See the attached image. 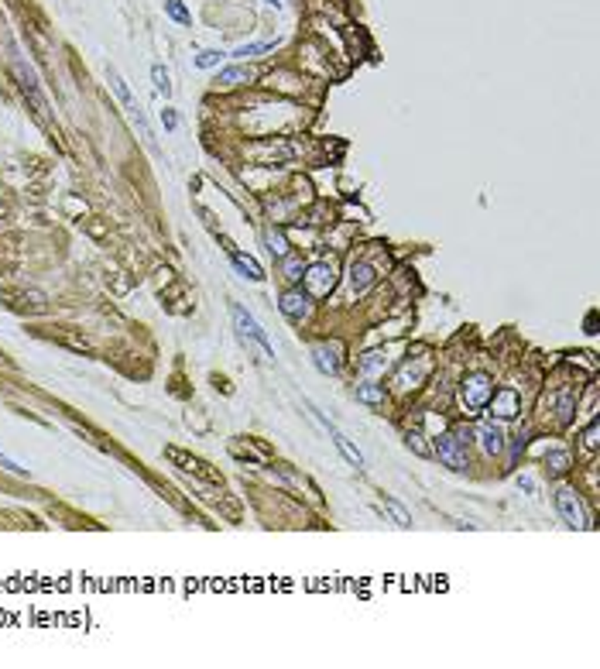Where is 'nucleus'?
<instances>
[{
    "label": "nucleus",
    "mask_w": 600,
    "mask_h": 669,
    "mask_svg": "<svg viewBox=\"0 0 600 669\" xmlns=\"http://www.w3.org/2000/svg\"><path fill=\"white\" fill-rule=\"evenodd\" d=\"M278 306H282V313L288 319L302 323V319H309V313H313V295H309V292H302V288H288Z\"/></svg>",
    "instance_id": "obj_10"
},
{
    "label": "nucleus",
    "mask_w": 600,
    "mask_h": 669,
    "mask_svg": "<svg viewBox=\"0 0 600 669\" xmlns=\"http://www.w3.org/2000/svg\"><path fill=\"white\" fill-rule=\"evenodd\" d=\"M83 227H86V230L93 234V237H100V241L107 237V227H103V223H96V217H90V220H83Z\"/></svg>",
    "instance_id": "obj_34"
},
{
    "label": "nucleus",
    "mask_w": 600,
    "mask_h": 669,
    "mask_svg": "<svg viewBox=\"0 0 600 669\" xmlns=\"http://www.w3.org/2000/svg\"><path fill=\"white\" fill-rule=\"evenodd\" d=\"M302 278H306V292L322 299V295H329L333 285H336V268H333V261H319L313 268H306Z\"/></svg>",
    "instance_id": "obj_6"
},
{
    "label": "nucleus",
    "mask_w": 600,
    "mask_h": 669,
    "mask_svg": "<svg viewBox=\"0 0 600 669\" xmlns=\"http://www.w3.org/2000/svg\"><path fill=\"white\" fill-rule=\"evenodd\" d=\"M432 457H439V464H446L449 471L463 474L467 471V443L456 436V433H442L436 446H432Z\"/></svg>",
    "instance_id": "obj_4"
},
{
    "label": "nucleus",
    "mask_w": 600,
    "mask_h": 669,
    "mask_svg": "<svg viewBox=\"0 0 600 669\" xmlns=\"http://www.w3.org/2000/svg\"><path fill=\"white\" fill-rule=\"evenodd\" d=\"M597 433H600L597 422H590V426H587V433H583V446H587V453H590V457L597 453Z\"/></svg>",
    "instance_id": "obj_32"
},
{
    "label": "nucleus",
    "mask_w": 600,
    "mask_h": 669,
    "mask_svg": "<svg viewBox=\"0 0 600 669\" xmlns=\"http://www.w3.org/2000/svg\"><path fill=\"white\" fill-rule=\"evenodd\" d=\"M220 59H223V52H217V48H206V52H199V55H196V65H199V69H213V65H220Z\"/></svg>",
    "instance_id": "obj_31"
},
{
    "label": "nucleus",
    "mask_w": 600,
    "mask_h": 669,
    "mask_svg": "<svg viewBox=\"0 0 600 669\" xmlns=\"http://www.w3.org/2000/svg\"><path fill=\"white\" fill-rule=\"evenodd\" d=\"M107 79H110V86H114V93H117V100L124 103V107H130V90L124 86V79H121V72L117 69H107Z\"/></svg>",
    "instance_id": "obj_26"
},
{
    "label": "nucleus",
    "mask_w": 600,
    "mask_h": 669,
    "mask_svg": "<svg viewBox=\"0 0 600 669\" xmlns=\"http://www.w3.org/2000/svg\"><path fill=\"white\" fill-rule=\"evenodd\" d=\"M518 487H521V491H529V494L536 491V484H532V478H518Z\"/></svg>",
    "instance_id": "obj_36"
},
{
    "label": "nucleus",
    "mask_w": 600,
    "mask_h": 669,
    "mask_svg": "<svg viewBox=\"0 0 600 669\" xmlns=\"http://www.w3.org/2000/svg\"><path fill=\"white\" fill-rule=\"evenodd\" d=\"M165 457L182 471V474H192V478H199V480H206V484H223L220 480V474L203 460V457H192V453H186V450H179V446H165Z\"/></svg>",
    "instance_id": "obj_3"
},
{
    "label": "nucleus",
    "mask_w": 600,
    "mask_h": 669,
    "mask_svg": "<svg viewBox=\"0 0 600 669\" xmlns=\"http://www.w3.org/2000/svg\"><path fill=\"white\" fill-rule=\"evenodd\" d=\"M477 440H480V446H484V453H487V457L505 453V433H501V426H494V422L480 426V429H477Z\"/></svg>",
    "instance_id": "obj_15"
},
{
    "label": "nucleus",
    "mask_w": 600,
    "mask_h": 669,
    "mask_svg": "<svg viewBox=\"0 0 600 669\" xmlns=\"http://www.w3.org/2000/svg\"><path fill=\"white\" fill-rule=\"evenodd\" d=\"M347 278H350V288L357 292V295H364L367 288L378 282V271H374V264L371 261H364V257H357V261H350L347 268Z\"/></svg>",
    "instance_id": "obj_12"
},
{
    "label": "nucleus",
    "mask_w": 600,
    "mask_h": 669,
    "mask_svg": "<svg viewBox=\"0 0 600 669\" xmlns=\"http://www.w3.org/2000/svg\"><path fill=\"white\" fill-rule=\"evenodd\" d=\"M254 79V69H247V65H230V69H223L220 76H217V90H233V86H244V83H251Z\"/></svg>",
    "instance_id": "obj_16"
},
{
    "label": "nucleus",
    "mask_w": 600,
    "mask_h": 669,
    "mask_svg": "<svg viewBox=\"0 0 600 669\" xmlns=\"http://www.w3.org/2000/svg\"><path fill=\"white\" fill-rule=\"evenodd\" d=\"M542 464H545V471H549L552 478H563L573 460H569L566 450H552V453H545V460H542Z\"/></svg>",
    "instance_id": "obj_19"
},
{
    "label": "nucleus",
    "mask_w": 600,
    "mask_h": 669,
    "mask_svg": "<svg viewBox=\"0 0 600 669\" xmlns=\"http://www.w3.org/2000/svg\"><path fill=\"white\" fill-rule=\"evenodd\" d=\"M0 360H4V353H0Z\"/></svg>",
    "instance_id": "obj_37"
},
{
    "label": "nucleus",
    "mask_w": 600,
    "mask_h": 669,
    "mask_svg": "<svg viewBox=\"0 0 600 669\" xmlns=\"http://www.w3.org/2000/svg\"><path fill=\"white\" fill-rule=\"evenodd\" d=\"M313 412H316V409H313ZM316 415H319V412H316ZM319 422L326 426V433H329V440L336 443V450H340V453L347 457V460H350V464H353V467H357V471H364V453H360L357 446L350 443L347 436H343V433H340V429H336V426H333L329 419H322V415H319Z\"/></svg>",
    "instance_id": "obj_14"
},
{
    "label": "nucleus",
    "mask_w": 600,
    "mask_h": 669,
    "mask_svg": "<svg viewBox=\"0 0 600 669\" xmlns=\"http://www.w3.org/2000/svg\"><path fill=\"white\" fill-rule=\"evenodd\" d=\"M0 302L7 309H14V313H45L48 309V299L38 288H4Z\"/></svg>",
    "instance_id": "obj_5"
},
{
    "label": "nucleus",
    "mask_w": 600,
    "mask_h": 669,
    "mask_svg": "<svg viewBox=\"0 0 600 669\" xmlns=\"http://www.w3.org/2000/svg\"><path fill=\"white\" fill-rule=\"evenodd\" d=\"M384 508L391 511V518H395V525H398V529H409V525H411V515L405 511V505H402L398 498H384Z\"/></svg>",
    "instance_id": "obj_22"
},
{
    "label": "nucleus",
    "mask_w": 600,
    "mask_h": 669,
    "mask_svg": "<svg viewBox=\"0 0 600 669\" xmlns=\"http://www.w3.org/2000/svg\"><path fill=\"white\" fill-rule=\"evenodd\" d=\"M151 79H155V90L161 96H172V79H168V72L161 65H151Z\"/></svg>",
    "instance_id": "obj_29"
},
{
    "label": "nucleus",
    "mask_w": 600,
    "mask_h": 669,
    "mask_svg": "<svg viewBox=\"0 0 600 669\" xmlns=\"http://www.w3.org/2000/svg\"><path fill=\"white\" fill-rule=\"evenodd\" d=\"M247 155L268 165V161H288V158H295V155H299V148H292V144H282V141H264V144H254Z\"/></svg>",
    "instance_id": "obj_13"
},
{
    "label": "nucleus",
    "mask_w": 600,
    "mask_h": 669,
    "mask_svg": "<svg viewBox=\"0 0 600 669\" xmlns=\"http://www.w3.org/2000/svg\"><path fill=\"white\" fill-rule=\"evenodd\" d=\"M165 11H168V18H175L179 25H192V14L186 11L182 0H165Z\"/></svg>",
    "instance_id": "obj_27"
},
{
    "label": "nucleus",
    "mask_w": 600,
    "mask_h": 669,
    "mask_svg": "<svg viewBox=\"0 0 600 669\" xmlns=\"http://www.w3.org/2000/svg\"><path fill=\"white\" fill-rule=\"evenodd\" d=\"M11 55H14L11 62H14V76H18V83H21V93H25V100L32 103V110L38 114V121H41V124H48V121H52V107H48V100H45L41 86H38L34 69L21 59V52H18V48H11Z\"/></svg>",
    "instance_id": "obj_1"
},
{
    "label": "nucleus",
    "mask_w": 600,
    "mask_h": 669,
    "mask_svg": "<svg viewBox=\"0 0 600 669\" xmlns=\"http://www.w3.org/2000/svg\"><path fill=\"white\" fill-rule=\"evenodd\" d=\"M110 282H114V292H117V295H127V292L134 288V278H130L127 271H114V275H110Z\"/></svg>",
    "instance_id": "obj_30"
},
{
    "label": "nucleus",
    "mask_w": 600,
    "mask_h": 669,
    "mask_svg": "<svg viewBox=\"0 0 600 669\" xmlns=\"http://www.w3.org/2000/svg\"><path fill=\"white\" fill-rule=\"evenodd\" d=\"M357 367H360V374H374V371H381V367H384V353H381V351L364 353Z\"/></svg>",
    "instance_id": "obj_25"
},
{
    "label": "nucleus",
    "mask_w": 600,
    "mask_h": 669,
    "mask_svg": "<svg viewBox=\"0 0 600 669\" xmlns=\"http://www.w3.org/2000/svg\"><path fill=\"white\" fill-rule=\"evenodd\" d=\"M405 446H409V450H415L418 457H432V446L425 443V436H422L418 429H409V433H405Z\"/></svg>",
    "instance_id": "obj_24"
},
{
    "label": "nucleus",
    "mask_w": 600,
    "mask_h": 669,
    "mask_svg": "<svg viewBox=\"0 0 600 669\" xmlns=\"http://www.w3.org/2000/svg\"><path fill=\"white\" fill-rule=\"evenodd\" d=\"M264 241H268V251L278 257V261L288 255V237H285L282 230H264Z\"/></svg>",
    "instance_id": "obj_21"
},
{
    "label": "nucleus",
    "mask_w": 600,
    "mask_h": 669,
    "mask_svg": "<svg viewBox=\"0 0 600 669\" xmlns=\"http://www.w3.org/2000/svg\"><path fill=\"white\" fill-rule=\"evenodd\" d=\"M353 398L364 402V405H381V402H384V384H357V388H353Z\"/></svg>",
    "instance_id": "obj_20"
},
{
    "label": "nucleus",
    "mask_w": 600,
    "mask_h": 669,
    "mask_svg": "<svg viewBox=\"0 0 600 669\" xmlns=\"http://www.w3.org/2000/svg\"><path fill=\"white\" fill-rule=\"evenodd\" d=\"M230 257H233V268H237L244 278H251V282H264V268H261L254 257L240 255V251H230Z\"/></svg>",
    "instance_id": "obj_17"
},
{
    "label": "nucleus",
    "mask_w": 600,
    "mask_h": 669,
    "mask_svg": "<svg viewBox=\"0 0 600 669\" xmlns=\"http://www.w3.org/2000/svg\"><path fill=\"white\" fill-rule=\"evenodd\" d=\"M59 340H62L69 351H79V353H93L96 351L93 340H90L86 333H79V330H62V333H59Z\"/></svg>",
    "instance_id": "obj_18"
},
{
    "label": "nucleus",
    "mask_w": 600,
    "mask_h": 669,
    "mask_svg": "<svg viewBox=\"0 0 600 669\" xmlns=\"http://www.w3.org/2000/svg\"><path fill=\"white\" fill-rule=\"evenodd\" d=\"M487 412L498 415V419H514V415L521 412V398H518V391H514V388L494 391L491 402H487Z\"/></svg>",
    "instance_id": "obj_11"
},
{
    "label": "nucleus",
    "mask_w": 600,
    "mask_h": 669,
    "mask_svg": "<svg viewBox=\"0 0 600 669\" xmlns=\"http://www.w3.org/2000/svg\"><path fill=\"white\" fill-rule=\"evenodd\" d=\"M161 124H165V130L179 128V117H175V110H172V107H165V110H161Z\"/></svg>",
    "instance_id": "obj_33"
},
{
    "label": "nucleus",
    "mask_w": 600,
    "mask_h": 669,
    "mask_svg": "<svg viewBox=\"0 0 600 669\" xmlns=\"http://www.w3.org/2000/svg\"><path fill=\"white\" fill-rule=\"evenodd\" d=\"M233 326H237V333H240L244 340H254L261 351L268 353V357L275 353V351H271V344H268V337H264V330L257 326V319H254L251 313H244L240 306H233Z\"/></svg>",
    "instance_id": "obj_8"
},
{
    "label": "nucleus",
    "mask_w": 600,
    "mask_h": 669,
    "mask_svg": "<svg viewBox=\"0 0 600 669\" xmlns=\"http://www.w3.org/2000/svg\"><path fill=\"white\" fill-rule=\"evenodd\" d=\"M0 467H4V471H11V474H21V478H25V467H18V464H14V460H7V457H0Z\"/></svg>",
    "instance_id": "obj_35"
},
{
    "label": "nucleus",
    "mask_w": 600,
    "mask_h": 669,
    "mask_svg": "<svg viewBox=\"0 0 600 669\" xmlns=\"http://www.w3.org/2000/svg\"><path fill=\"white\" fill-rule=\"evenodd\" d=\"M556 508L566 518L569 529H587V525H590L587 515H583V505H580V494H576L573 487H559V491H556Z\"/></svg>",
    "instance_id": "obj_7"
},
{
    "label": "nucleus",
    "mask_w": 600,
    "mask_h": 669,
    "mask_svg": "<svg viewBox=\"0 0 600 669\" xmlns=\"http://www.w3.org/2000/svg\"><path fill=\"white\" fill-rule=\"evenodd\" d=\"M282 268H285V278H288V282H299V278L306 275V261H302V257H295V255H285L282 257Z\"/></svg>",
    "instance_id": "obj_23"
},
{
    "label": "nucleus",
    "mask_w": 600,
    "mask_h": 669,
    "mask_svg": "<svg viewBox=\"0 0 600 669\" xmlns=\"http://www.w3.org/2000/svg\"><path fill=\"white\" fill-rule=\"evenodd\" d=\"M313 360L322 374H336L343 367V344L340 340H329V344H316L313 347Z\"/></svg>",
    "instance_id": "obj_9"
},
{
    "label": "nucleus",
    "mask_w": 600,
    "mask_h": 669,
    "mask_svg": "<svg viewBox=\"0 0 600 669\" xmlns=\"http://www.w3.org/2000/svg\"><path fill=\"white\" fill-rule=\"evenodd\" d=\"M271 48H275L271 41H257V45H240L233 55H237V59H254V55H264V52H271Z\"/></svg>",
    "instance_id": "obj_28"
},
{
    "label": "nucleus",
    "mask_w": 600,
    "mask_h": 669,
    "mask_svg": "<svg viewBox=\"0 0 600 669\" xmlns=\"http://www.w3.org/2000/svg\"><path fill=\"white\" fill-rule=\"evenodd\" d=\"M491 395H494V381H491L484 371L467 374L463 384H460V405L467 409V415L484 412V409H487V402H491Z\"/></svg>",
    "instance_id": "obj_2"
}]
</instances>
